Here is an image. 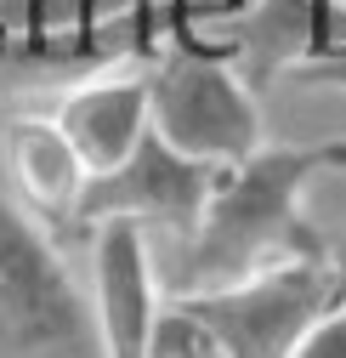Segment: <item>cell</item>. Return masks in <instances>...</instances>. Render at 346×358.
Instances as JSON below:
<instances>
[{
    "mask_svg": "<svg viewBox=\"0 0 346 358\" xmlns=\"http://www.w3.org/2000/svg\"><path fill=\"white\" fill-rule=\"evenodd\" d=\"M148 358H222V352H216L188 319H182V313L176 307H165L159 313V330H153V352Z\"/></svg>",
    "mask_w": 346,
    "mask_h": 358,
    "instance_id": "10",
    "label": "cell"
},
{
    "mask_svg": "<svg viewBox=\"0 0 346 358\" xmlns=\"http://www.w3.org/2000/svg\"><path fill=\"white\" fill-rule=\"evenodd\" d=\"M0 182L46 234H74V210L91 171L52 114H17L0 131Z\"/></svg>",
    "mask_w": 346,
    "mask_h": 358,
    "instance_id": "7",
    "label": "cell"
},
{
    "mask_svg": "<svg viewBox=\"0 0 346 358\" xmlns=\"http://www.w3.org/2000/svg\"><path fill=\"white\" fill-rule=\"evenodd\" d=\"M335 301H346V290H340V267L329 245L313 256L273 262L250 279L176 296L165 307H176L222 358H289L295 341L313 330V319H324Z\"/></svg>",
    "mask_w": 346,
    "mask_h": 358,
    "instance_id": "3",
    "label": "cell"
},
{
    "mask_svg": "<svg viewBox=\"0 0 346 358\" xmlns=\"http://www.w3.org/2000/svg\"><path fill=\"white\" fill-rule=\"evenodd\" d=\"M335 267H340V290H346V245L335 250Z\"/></svg>",
    "mask_w": 346,
    "mask_h": 358,
    "instance_id": "12",
    "label": "cell"
},
{
    "mask_svg": "<svg viewBox=\"0 0 346 358\" xmlns=\"http://www.w3.org/2000/svg\"><path fill=\"white\" fill-rule=\"evenodd\" d=\"M85 239H91V313L103 358H148L165 313L148 234L137 222H97Z\"/></svg>",
    "mask_w": 346,
    "mask_h": 358,
    "instance_id": "6",
    "label": "cell"
},
{
    "mask_svg": "<svg viewBox=\"0 0 346 358\" xmlns=\"http://www.w3.org/2000/svg\"><path fill=\"white\" fill-rule=\"evenodd\" d=\"M222 52L250 92H267L273 74L313 57V0H250Z\"/></svg>",
    "mask_w": 346,
    "mask_h": 358,
    "instance_id": "9",
    "label": "cell"
},
{
    "mask_svg": "<svg viewBox=\"0 0 346 358\" xmlns=\"http://www.w3.org/2000/svg\"><path fill=\"white\" fill-rule=\"evenodd\" d=\"M289 358H346V301H335L324 319H313V330L295 341Z\"/></svg>",
    "mask_w": 346,
    "mask_h": 358,
    "instance_id": "11",
    "label": "cell"
},
{
    "mask_svg": "<svg viewBox=\"0 0 346 358\" xmlns=\"http://www.w3.org/2000/svg\"><path fill=\"white\" fill-rule=\"evenodd\" d=\"M340 171H346V137L262 143L233 165H216V188L204 199L199 228L176 245V262H170L176 279H170L165 301L250 279L289 256L329 250V239L301 216V194L318 176H340Z\"/></svg>",
    "mask_w": 346,
    "mask_h": 358,
    "instance_id": "1",
    "label": "cell"
},
{
    "mask_svg": "<svg viewBox=\"0 0 346 358\" xmlns=\"http://www.w3.org/2000/svg\"><path fill=\"white\" fill-rule=\"evenodd\" d=\"M210 188H216V165H199L176 148H165L148 131L131 148V159H119L114 171L85 182L80 210H74V234L85 239L97 222H137L142 234L159 228L170 245H182L199 228Z\"/></svg>",
    "mask_w": 346,
    "mask_h": 358,
    "instance_id": "5",
    "label": "cell"
},
{
    "mask_svg": "<svg viewBox=\"0 0 346 358\" xmlns=\"http://www.w3.org/2000/svg\"><path fill=\"white\" fill-rule=\"evenodd\" d=\"M0 358H103L91 290L0 182Z\"/></svg>",
    "mask_w": 346,
    "mask_h": 358,
    "instance_id": "2",
    "label": "cell"
},
{
    "mask_svg": "<svg viewBox=\"0 0 346 358\" xmlns=\"http://www.w3.org/2000/svg\"><path fill=\"white\" fill-rule=\"evenodd\" d=\"M52 120L68 131V143L80 148L85 171L103 176L119 159H131V148L148 137L153 108H148V74H125V69H103L74 80L63 103L52 108Z\"/></svg>",
    "mask_w": 346,
    "mask_h": 358,
    "instance_id": "8",
    "label": "cell"
},
{
    "mask_svg": "<svg viewBox=\"0 0 346 358\" xmlns=\"http://www.w3.org/2000/svg\"><path fill=\"white\" fill-rule=\"evenodd\" d=\"M148 108H153V137L199 165H233L250 148H262V108L255 92L239 80L222 46L176 40L165 46L148 74Z\"/></svg>",
    "mask_w": 346,
    "mask_h": 358,
    "instance_id": "4",
    "label": "cell"
}]
</instances>
